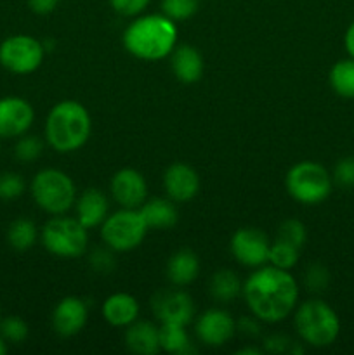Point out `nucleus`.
<instances>
[{
	"label": "nucleus",
	"mask_w": 354,
	"mask_h": 355,
	"mask_svg": "<svg viewBox=\"0 0 354 355\" xmlns=\"http://www.w3.org/2000/svg\"><path fill=\"white\" fill-rule=\"evenodd\" d=\"M246 307L262 322H280L297 307L298 284L288 270L260 266L243 283Z\"/></svg>",
	"instance_id": "nucleus-1"
},
{
	"label": "nucleus",
	"mask_w": 354,
	"mask_h": 355,
	"mask_svg": "<svg viewBox=\"0 0 354 355\" xmlns=\"http://www.w3.org/2000/svg\"><path fill=\"white\" fill-rule=\"evenodd\" d=\"M124 47L128 54L142 61H160L169 58L177 45V24L165 14H146L125 28Z\"/></svg>",
	"instance_id": "nucleus-2"
},
{
	"label": "nucleus",
	"mask_w": 354,
	"mask_h": 355,
	"mask_svg": "<svg viewBox=\"0 0 354 355\" xmlns=\"http://www.w3.org/2000/svg\"><path fill=\"white\" fill-rule=\"evenodd\" d=\"M92 132L89 111L78 101H61L49 111L45 141L58 153H75L85 146Z\"/></svg>",
	"instance_id": "nucleus-3"
},
{
	"label": "nucleus",
	"mask_w": 354,
	"mask_h": 355,
	"mask_svg": "<svg viewBox=\"0 0 354 355\" xmlns=\"http://www.w3.org/2000/svg\"><path fill=\"white\" fill-rule=\"evenodd\" d=\"M295 329L307 345L323 349L339 338L340 319L337 312L323 300H307L295 311Z\"/></svg>",
	"instance_id": "nucleus-4"
},
{
	"label": "nucleus",
	"mask_w": 354,
	"mask_h": 355,
	"mask_svg": "<svg viewBox=\"0 0 354 355\" xmlns=\"http://www.w3.org/2000/svg\"><path fill=\"white\" fill-rule=\"evenodd\" d=\"M31 198L45 214L65 215L75 205L76 187L71 177L58 168H44L31 180Z\"/></svg>",
	"instance_id": "nucleus-5"
},
{
	"label": "nucleus",
	"mask_w": 354,
	"mask_h": 355,
	"mask_svg": "<svg viewBox=\"0 0 354 355\" xmlns=\"http://www.w3.org/2000/svg\"><path fill=\"white\" fill-rule=\"evenodd\" d=\"M285 187L298 203L319 205L332 193L333 179L328 170L319 163L301 162L287 172Z\"/></svg>",
	"instance_id": "nucleus-6"
},
{
	"label": "nucleus",
	"mask_w": 354,
	"mask_h": 355,
	"mask_svg": "<svg viewBox=\"0 0 354 355\" xmlns=\"http://www.w3.org/2000/svg\"><path fill=\"white\" fill-rule=\"evenodd\" d=\"M40 241L51 255L76 259L83 255L89 243L87 229L76 218L54 215L40 231Z\"/></svg>",
	"instance_id": "nucleus-7"
},
{
	"label": "nucleus",
	"mask_w": 354,
	"mask_h": 355,
	"mask_svg": "<svg viewBox=\"0 0 354 355\" xmlns=\"http://www.w3.org/2000/svg\"><path fill=\"white\" fill-rule=\"evenodd\" d=\"M148 225L139 208H121L101 224V238L113 252H132L146 238Z\"/></svg>",
	"instance_id": "nucleus-8"
},
{
	"label": "nucleus",
	"mask_w": 354,
	"mask_h": 355,
	"mask_svg": "<svg viewBox=\"0 0 354 355\" xmlns=\"http://www.w3.org/2000/svg\"><path fill=\"white\" fill-rule=\"evenodd\" d=\"M45 49L30 35H10L0 44V64L14 75H30L40 68Z\"/></svg>",
	"instance_id": "nucleus-9"
},
{
	"label": "nucleus",
	"mask_w": 354,
	"mask_h": 355,
	"mask_svg": "<svg viewBox=\"0 0 354 355\" xmlns=\"http://www.w3.org/2000/svg\"><path fill=\"white\" fill-rule=\"evenodd\" d=\"M269 239L260 229L255 227H242L233 234L229 248L236 262L245 267H257L267 263L269 257Z\"/></svg>",
	"instance_id": "nucleus-10"
},
{
	"label": "nucleus",
	"mask_w": 354,
	"mask_h": 355,
	"mask_svg": "<svg viewBox=\"0 0 354 355\" xmlns=\"http://www.w3.org/2000/svg\"><path fill=\"white\" fill-rule=\"evenodd\" d=\"M35 120L33 106L23 97L0 99V139H16L30 130Z\"/></svg>",
	"instance_id": "nucleus-11"
},
{
	"label": "nucleus",
	"mask_w": 354,
	"mask_h": 355,
	"mask_svg": "<svg viewBox=\"0 0 354 355\" xmlns=\"http://www.w3.org/2000/svg\"><path fill=\"white\" fill-rule=\"evenodd\" d=\"M153 312L160 322L187 326L193 319V298L183 290H163L153 297Z\"/></svg>",
	"instance_id": "nucleus-12"
},
{
	"label": "nucleus",
	"mask_w": 354,
	"mask_h": 355,
	"mask_svg": "<svg viewBox=\"0 0 354 355\" xmlns=\"http://www.w3.org/2000/svg\"><path fill=\"white\" fill-rule=\"evenodd\" d=\"M236 321L222 309H210L198 318L194 335L203 345L222 347L235 336Z\"/></svg>",
	"instance_id": "nucleus-13"
},
{
	"label": "nucleus",
	"mask_w": 354,
	"mask_h": 355,
	"mask_svg": "<svg viewBox=\"0 0 354 355\" xmlns=\"http://www.w3.org/2000/svg\"><path fill=\"white\" fill-rule=\"evenodd\" d=\"M111 196L121 208H141L148 200V184L135 168H121L111 179Z\"/></svg>",
	"instance_id": "nucleus-14"
},
{
	"label": "nucleus",
	"mask_w": 354,
	"mask_h": 355,
	"mask_svg": "<svg viewBox=\"0 0 354 355\" xmlns=\"http://www.w3.org/2000/svg\"><path fill=\"white\" fill-rule=\"evenodd\" d=\"M163 187L174 203H186L200 191V177L193 166L176 162L163 173Z\"/></svg>",
	"instance_id": "nucleus-15"
},
{
	"label": "nucleus",
	"mask_w": 354,
	"mask_h": 355,
	"mask_svg": "<svg viewBox=\"0 0 354 355\" xmlns=\"http://www.w3.org/2000/svg\"><path fill=\"white\" fill-rule=\"evenodd\" d=\"M89 305L78 297H66L52 311V329L62 338L75 336L85 326Z\"/></svg>",
	"instance_id": "nucleus-16"
},
{
	"label": "nucleus",
	"mask_w": 354,
	"mask_h": 355,
	"mask_svg": "<svg viewBox=\"0 0 354 355\" xmlns=\"http://www.w3.org/2000/svg\"><path fill=\"white\" fill-rule=\"evenodd\" d=\"M170 68L179 82L196 83L205 71L203 55L196 47L189 44L176 45L170 54Z\"/></svg>",
	"instance_id": "nucleus-17"
},
{
	"label": "nucleus",
	"mask_w": 354,
	"mask_h": 355,
	"mask_svg": "<svg viewBox=\"0 0 354 355\" xmlns=\"http://www.w3.org/2000/svg\"><path fill=\"white\" fill-rule=\"evenodd\" d=\"M75 218L83 225V227H97V225L103 224L108 217V210H110L108 196L101 189L89 187V189L83 191V193L75 200Z\"/></svg>",
	"instance_id": "nucleus-18"
},
{
	"label": "nucleus",
	"mask_w": 354,
	"mask_h": 355,
	"mask_svg": "<svg viewBox=\"0 0 354 355\" xmlns=\"http://www.w3.org/2000/svg\"><path fill=\"white\" fill-rule=\"evenodd\" d=\"M103 319L113 328H127L139 318V304L130 293H113L101 307Z\"/></svg>",
	"instance_id": "nucleus-19"
},
{
	"label": "nucleus",
	"mask_w": 354,
	"mask_h": 355,
	"mask_svg": "<svg viewBox=\"0 0 354 355\" xmlns=\"http://www.w3.org/2000/svg\"><path fill=\"white\" fill-rule=\"evenodd\" d=\"M125 345L132 354L156 355L162 350L158 326L148 321H134L125 331Z\"/></svg>",
	"instance_id": "nucleus-20"
},
{
	"label": "nucleus",
	"mask_w": 354,
	"mask_h": 355,
	"mask_svg": "<svg viewBox=\"0 0 354 355\" xmlns=\"http://www.w3.org/2000/svg\"><path fill=\"white\" fill-rule=\"evenodd\" d=\"M200 274V259L194 252L184 248L172 253L167 262V277L174 286H187Z\"/></svg>",
	"instance_id": "nucleus-21"
},
{
	"label": "nucleus",
	"mask_w": 354,
	"mask_h": 355,
	"mask_svg": "<svg viewBox=\"0 0 354 355\" xmlns=\"http://www.w3.org/2000/svg\"><path fill=\"white\" fill-rule=\"evenodd\" d=\"M148 229H170L179 220V214L170 198H151L139 208Z\"/></svg>",
	"instance_id": "nucleus-22"
},
{
	"label": "nucleus",
	"mask_w": 354,
	"mask_h": 355,
	"mask_svg": "<svg viewBox=\"0 0 354 355\" xmlns=\"http://www.w3.org/2000/svg\"><path fill=\"white\" fill-rule=\"evenodd\" d=\"M208 288H210V295L214 300L221 302V304H229L242 295L243 284L233 270L221 269L212 276Z\"/></svg>",
	"instance_id": "nucleus-23"
},
{
	"label": "nucleus",
	"mask_w": 354,
	"mask_h": 355,
	"mask_svg": "<svg viewBox=\"0 0 354 355\" xmlns=\"http://www.w3.org/2000/svg\"><path fill=\"white\" fill-rule=\"evenodd\" d=\"M38 239V229L33 220L19 217L12 220L7 227V243L16 252H28L33 248Z\"/></svg>",
	"instance_id": "nucleus-24"
},
{
	"label": "nucleus",
	"mask_w": 354,
	"mask_h": 355,
	"mask_svg": "<svg viewBox=\"0 0 354 355\" xmlns=\"http://www.w3.org/2000/svg\"><path fill=\"white\" fill-rule=\"evenodd\" d=\"M160 331V347L162 350L169 354L184 355L193 352L191 347V340L187 336L186 326L180 324H170V322H162L158 326Z\"/></svg>",
	"instance_id": "nucleus-25"
},
{
	"label": "nucleus",
	"mask_w": 354,
	"mask_h": 355,
	"mask_svg": "<svg viewBox=\"0 0 354 355\" xmlns=\"http://www.w3.org/2000/svg\"><path fill=\"white\" fill-rule=\"evenodd\" d=\"M328 80L337 96L354 99V58L337 61L330 69Z\"/></svg>",
	"instance_id": "nucleus-26"
},
{
	"label": "nucleus",
	"mask_w": 354,
	"mask_h": 355,
	"mask_svg": "<svg viewBox=\"0 0 354 355\" xmlns=\"http://www.w3.org/2000/svg\"><path fill=\"white\" fill-rule=\"evenodd\" d=\"M298 255H301V248L276 238V241L271 243L269 246L267 262H269V266L278 267V269L290 270L297 266Z\"/></svg>",
	"instance_id": "nucleus-27"
},
{
	"label": "nucleus",
	"mask_w": 354,
	"mask_h": 355,
	"mask_svg": "<svg viewBox=\"0 0 354 355\" xmlns=\"http://www.w3.org/2000/svg\"><path fill=\"white\" fill-rule=\"evenodd\" d=\"M200 9V0H162V14L172 21H186Z\"/></svg>",
	"instance_id": "nucleus-28"
},
{
	"label": "nucleus",
	"mask_w": 354,
	"mask_h": 355,
	"mask_svg": "<svg viewBox=\"0 0 354 355\" xmlns=\"http://www.w3.org/2000/svg\"><path fill=\"white\" fill-rule=\"evenodd\" d=\"M42 151H44V142L37 135L23 134L21 137H17L16 146H14V156L21 163L35 162L37 158H40Z\"/></svg>",
	"instance_id": "nucleus-29"
},
{
	"label": "nucleus",
	"mask_w": 354,
	"mask_h": 355,
	"mask_svg": "<svg viewBox=\"0 0 354 355\" xmlns=\"http://www.w3.org/2000/svg\"><path fill=\"white\" fill-rule=\"evenodd\" d=\"M0 336L7 343H23L28 338V324L17 315L0 319Z\"/></svg>",
	"instance_id": "nucleus-30"
},
{
	"label": "nucleus",
	"mask_w": 354,
	"mask_h": 355,
	"mask_svg": "<svg viewBox=\"0 0 354 355\" xmlns=\"http://www.w3.org/2000/svg\"><path fill=\"white\" fill-rule=\"evenodd\" d=\"M278 239L290 243V245L302 250V246L305 245V239H307L305 225L301 220H297V218H288L278 229Z\"/></svg>",
	"instance_id": "nucleus-31"
},
{
	"label": "nucleus",
	"mask_w": 354,
	"mask_h": 355,
	"mask_svg": "<svg viewBox=\"0 0 354 355\" xmlns=\"http://www.w3.org/2000/svg\"><path fill=\"white\" fill-rule=\"evenodd\" d=\"M26 189L24 179L16 172H2L0 173V200L10 201L19 198Z\"/></svg>",
	"instance_id": "nucleus-32"
},
{
	"label": "nucleus",
	"mask_w": 354,
	"mask_h": 355,
	"mask_svg": "<svg viewBox=\"0 0 354 355\" xmlns=\"http://www.w3.org/2000/svg\"><path fill=\"white\" fill-rule=\"evenodd\" d=\"M333 184H337L342 189L354 187V156H346L337 162L332 173Z\"/></svg>",
	"instance_id": "nucleus-33"
},
{
	"label": "nucleus",
	"mask_w": 354,
	"mask_h": 355,
	"mask_svg": "<svg viewBox=\"0 0 354 355\" xmlns=\"http://www.w3.org/2000/svg\"><path fill=\"white\" fill-rule=\"evenodd\" d=\"M304 281H305V286H307V290L316 291V293H319V291H325L326 288H328V283H330L328 269H326L325 266H321V263H312V266L305 270Z\"/></svg>",
	"instance_id": "nucleus-34"
},
{
	"label": "nucleus",
	"mask_w": 354,
	"mask_h": 355,
	"mask_svg": "<svg viewBox=\"0 0 354 355\" xmlns=\"http://www.w3.org/2000/svg\"><path fill=\"white\" fill-rule=\"evenodd\" d=\"M89 263H90V267L96 270V272H101V274L113 272L115 266H117V262H115L113 250L108 248V246L106 248L94 250V252L90 253Z\"/></svg>",
	"instance_id": "nucleus-35"
},
{
	"label": "nucleus",
	"mask_w": 354,
	"mask_h": 355,
	"mask_svg": "<svg viewBox=\"0 0 354 355\" xmlns=\"http://www.w3.org/2000/svg\"><path fill=\"white\" fill-rule=\"evenodd\" d=\"M151 0H110L111 7L117 14L125 17H135L144 12Z\"/></svg>",
	"instance_id": "nucleus-36"
},
{
	"label": "nucleus",
	"mask_w": 354,
	"mask_h": 355,
	"mask_svg": "<svg viewBox=\"0 0 354 355\" xmlns=\"http://www.w3.org/2000/svg\"><path fill=\"white\" fill-rule=\"evenodd\" d=\"M292 340L285 335H271L264 340V349L271 354H283L290 350Z\"/></svg>",
	"instance_id": "nucleus-37"
},
{
	"label": "nucleus",
	"mask_w": 354,
	"mask_h": 355,
	"mask_svg": "<svg viewBox=\"0 0 354 355\" xmlns=\"http://www.w3.org/2000/svg\"><path fill=\"white\" fill-rule=\"evenodd\" d=\"M259 319L253 315V318H242L238 322H236V331L243 333L246 336H257L260 335V326Z\"/></svg>",
	"instance_id": "nucleus-38"
},
{
	"label": "nucleus",
	"mask_w": 354,
	"mask_h": 355,
	"mask_svg": "<svg viewBox=\"0 0 354 355\" xmlns=\"http://www.w3.org/2000/svg\"><path fill=\"white\" fill-rule=\"evenodd\" d=\"M59 0H28V6L38 16H47V14L54 12L58 7Z\"/></svg>",
	"instance_id": "nucleus-39"
},
{
	"label": "nucleus",
	"mask_w": 354,
	"mask_h": 355,
	"mask_svg": "<svg viewBox=\"0 0 354 355\" xmlns=\"http://www.w3.org/2000/svg\"><path fill=\"white\" fill-rule=\"evenodd\" d=\"M344 45H346V51L351 58H354V21L349 24L346 31V37H344Z\"/></svg>",
	"instance_id": "nucleus-40"
},
{
	"label": "nucleus",
	"mask_w": 354,
	"mask_h": 355,
	"mask_svg": "<svg viewBox=\"0 0 354 355\" xmlns=\"http://www.w3.org/2000/svg\"><path fill=\"white\" fill-rule=\"evenodd\" d=\"M238 354H253V355H257V354H260V349H252V347H245V349L239 350Z\"/></svg>",
	"instance_id": "nucleus-41"
},
{
	"label": "nucleus",
	"mask_w": 354,
	"mask_h": 355,
	"mask_svg": "<svg viewBox=\"0 0 354 355\" xmlns=\"http://www.w3.org/2000/svg\"><path fill=\"white\" fill-rule=\"evenodd\" d=\"M3 354H7V342L2 338V336H0V355H3Z\"/></svg>",
	"instance_id": "nucleus-42"
},
{
	"label": "nucleus",
	"mask_w": 354,
	"mask_h": 355,
	"mask_svg": "<svg viewBox=\"0 0 354 355\" xmlns=\"http://www.w3.org/2000/svg\"><path fill=\"white\" fill-rule=\"evenodd\" d=\"M0 319H2V312H0Z\"/></svg>",
	"instance_id": "nucleus-43"
}]
</instances>
